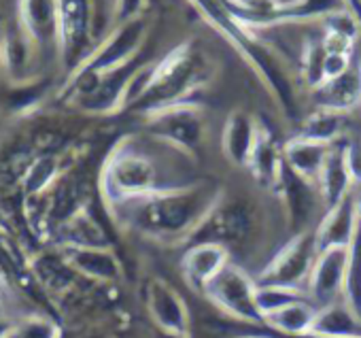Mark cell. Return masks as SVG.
<instances>
[{
  "label": "cell",
  "mask_w": 361,
  "mask_h": 338,
  "mask_svg": "<svg viewBox=\"0 0 361 338\" xmlns=\"http://www.w3.org/2000/svg\"><path fill=\"white\" fill-rule=\"evenodd\" d=\"M5 338H62V327L51 317L30 315L20 321H13Z\"/></svg>",
  "instance_id": "4316f807"
},
{
  "label": "cell",
  "mask_w": 361,
  "mask_h": 338,
  "mask_svg": "<svg viewBox=\"0 0 361 338\" xmlns=\"http://www.w3.org/2000/svg\"><path fill=\"white\" fill-rule=\"evenodd\" d=\"M359 228H361V224H359V217L355 213L353 196H346L336 207L325 209L319 226L314 228L317 251L336 249V247L348 249L353 245Z\"/></svg>",
  "instance_id": "5bb4252c"
},
{
  "label": "cell",
  "mask_w": 361,
  "mask_h": 338,
  "mask_svg": "<svg viewBox=\"0 0 361 338\" xmlns=\"http://www.w3.org/2000/svg\"><path fill=\"white\" fill-rule=\"evenodd\" d=\"M319 109L348 113L361 104V64H353L344 75L319 85L314 90Z\"/></svg>",
  "instance_id": "ffe728a7"
},
{
  "label": "cell",
  "mask_w": 361,
  "mask_h": 338,
  "mask_svg": "<svg viewBox=\"0 0 361 338\" xmlns=\"http://www.w3.org/2000/svg\"><path fill=\"white\" fill-rule=\"evenodd\" d=\"M9 325H11V321H7V319L0 317V338H5V334H7Z\"/></svg>",
  "instance_id": "836d02e7"
},
{
  "label": "cell",
  "mask_w": 361,
  "mask_h": 338,
  "mask_svg": "<svg viewBox=\"0 0 361 338\" xmlns=\"http://www.w3.org/2000/svg\"><path fill=\"white\" fill-rule=\"evenodd\" d=\"M230 264V249L219 243H207L198 241L192 243L190 249L180 258V274L185 283L198 291L204 294L207 287L213 283V279Z\"/></svg>",
  "instance_id": "4fadbf2b"
},
{
  "label": "cell",
  "mask_w": 361,
  "mask_h": 338,
  "mask_svg": "<svg viewBox=\"0 0 361 338\" xmlns=\"http://www.w3.org/2000/svg\"><path fill=\"white\" fill-rule=\"evenodd\" d=\"M251 211L240 203H226L224 198L202 222V226L192 236V243L207 241L219 243L230 249V245L243 243L251 234Z\"/></svg>",
  "instance_id": "8fae6325"
},
{
  "label": "cell",
  "mask_w": 361,
  "mask_h": 338,
  "mask_svg": "<svg viewBox=\"0 0 361 338\" xmlns=\"http://www.w3.org/2000/svg\"><path fill=\"white\" fill-rule=\"evenodd\" d=\"M317 313H319V306L310 298H302L270 313L264 319V325H268L283 338H304L308 336Z\"/></svg>",
  "instance_id": "7402d4cb"
},
{
  "label": "cell",
  "mask_w": 361,
  "mask_h": 338,
  "mask_svg": "<svg viewBox=\"0 0 361 338\" xmlns=\"http://www.w3.org/2000/svg\"><path fill=\"white\" fill-rule=\"evenodd\" d=\"M344 123H346V113L319 109L304 121L300 136H306V138H312L319 143H327V145H336L344 132Z\"/></svg>",
  "instance_id": "d4e9b609"
},
{
  "label": "cell",
  "mask_w": 361,
  "mask_h": 338,
  "mask_svg": "<svg viewBox=\"0 0 361 338\" xmlns=\"http://www.w3.org/2000/svg\"><path fill=\"white\" fill-rule=\"evenodd\" d=\"M259 134V121L247 111H232L224 123L221 151L234 166H249Z\"/></svg>",
  "instance_id": "e0dca14e"
},
{
  "label": "cell",
  "mask_w": 361,
  "mask_h": 338,
  "mask_svg": "<svg viewBox=\"0 0 361 338\" xmlns=\"http://www.w3.org/2000/svg\"><path fill=\"white\" fill-rule=\"evenodd\" d=\"M353 205H355V213L359 217V224H361V192L357 196H353Z\"/></svg>",
  "instance_id": "1f68e13d"
},
{
  "label": "cell",
  "mask_w": 361,
  "mask_h": 338,
  "mask_svg": "<svg viewBox=\"0 0 361 338\" xmlns=\"http://www.w3.org/2000/svg\"><path fill=\"white\" fill-rule=\"evenodd\" d=\"M64 262L79 274L113 283L121 279V262L111 247H62Z\"/></svg>",
  "instance_id": "2e32d148"
},
{
  "label": "cell",
  "mask_w": 361,
  "mask_h": 338,
  "mask_svg": "<svg viewBox=\"0 0 361 338\" xmlns=\"http://www.w3.org/2000/svg\"><path fill=\"white\" fill-rule=\"evenodd\" d=\"M331 147L334 145L319 143V140H312V138H306V136L298 134L283 147L285 164L291 168L298 177H302V179L317 186Z\"/></svg>",
  "instance_id": "d6986e66"
},
{
  "label": "cell",
  "mask_w": 361,
  "mask_h": 338,
  "mask_svg": "<svg viewBox=\"0 0 361 338\" xmlns=\"http://www.w3.org/2000/svg\"><path fill=\"white\" fill-rule=\"evenodd\" d=\"M140 5H142V0H117V18L121 20V24L136 20Z\"/></svg>",
  "instance_id": "4dcf8cb0"
},
{
  "label": "cell",
  "mask_w": 361,
  "mask_h": 338,
  "mask_svg": "<svg viewBox=\"0 0 361 338\" xmlns=\"http://www.w3.org/2000/svg\"><path fill=\"white\" fill-rule=\"evenodd\" d=\"M174 188L180 183L166 179L157 162L130 140H121L102 166L100 192L109 209Z\"/></svg>",
  "instance_id": "7a4b0ae2"
},
{
  "label": "cell",
  "mask_w": 361,
  "mask_h": 338,
  "mask_svg": "<svg viewBox=\"0 0 361 338\" xmlns=\"http://www.w3.org/2000/svg\"><path fill=\"white\" fill-rule=\"evenodd\" d=\"M221 198V186L211 181H192L174 190L121 203L109 211L119 224L145 236L164 243H180L192 241Z\"/></svg>",
  "instance_id": "6da1fadb"
},
{
  "label": "cell",
  "mask_w": 361,
  "mask_h": 338,
  "mask_svg": "<svg viewBox=\"0 0 361 338\" xmlns=\"http://www.w3.org/2000/svg\"><path fill=\"white\" fill-rule=\"evenodd\" d=\"M342 153L353 186H361V140H350L342 145Z\"/></svg>",
  "instance_id": "f546056e"
},
{
  "label": "cell",
  "mask_w": 361,
  "mask_h": 338,
  "mask_svg": "<svg viewBox=\"0 0 361 338\" xmlns=\"http://www.w3.org/2000/svg\"><path fill=\"white\" fill-rule=\"evenodd\" d=\"M346 264H348V249L336 247V249H325L317 253V260L312 264V270L306 283L308 298L317 306H327L331 302L342 300Z\"/></svg>",
  "instance_id": "7c38bea8"
},
{
  "label": "cell",
  "mask_w": 361,
  "mask_h": 338,
  "mask_svg": "<svg viewBox=\"0 0 361 338\" xmlns=\"http://www.w3.org/2000/svg\"><path fill=\"white\" fill-rule=\"evenodd\" d=\"M247 168L262 188L276 192L279 181L285 171V155H283V149L279 147L272 130L264 123H259L257 143H255V149H253V155H251Z\"/></svg>",
  "instance_id": "ac0fdd59"
},
{
  "label": "cell",
  "mask_w": 361,
  "mask_h": 338,
  "mask_svg": "<svg viewBox=\"0 0 361 338\" xmlns=\"http://www.w3.org/2000/svg\"><path fill=\"white\" fill-rule=\"evenodd\" d=\"M342 300L348 308L361 317V228L348 247V264H346V279H344V294Z\"/></svg>",
  "instance_id": "484cf974"
},
{
  "label": "cell",
  "mask_w": 361,
  "mask_h": 338,
  "mask_svg": "<svg viewBox=\"0 0 361 338\" xmlns=\"http://www.w3.org/2000/svg\"><path fill=\"white\" fill-rule=\"evenodd\" d=\"M200 81V64L192 45H180L170 52L161 62L153 64L149 87L145 96L136 102L145 113L159 107L188 100V94L196 90Z\"/></svg>",
  "instance_id": "3957f363"
},
{
  "label": "cell",
  "mask_w": 361,
  "mask_h": 338,
  "mask_svg": "<svg viewBox=\"0 0 361 338\" xmlns=\"http://www.w3.org/2000/svg\"><path fill=\"white\" fill-rule=\"evenodd\" d=\"M145 304L157 332L190 334V308L168 281L151 279L145 287Z\"/></svg>",
  "instance_id": "30bf717a"
},
{
  "label": "cell",
  "mask_w": 361,
  "mask_h": 338,
  "mask_svg": "<svg viewBox=\"0 0 361 338\" xmlns=\"http://www.w3.org/2000/svg\"><path fill=\"white\" fill-rule=\"evenodd\" d=\"M204 296L228 317L249 325H264L257 306V281L238 264H228L207 287Z\"/></svg>",
  "instance_id": "277c9868"
},
{
  "label": "cell",
  "mask_w": 361,
  "mask_h": 338,
  "mask_svg": "<svg viewBox=\"0 0 361 338\" xmlns=\"http://www.w3.org/2000/svg\"><path fill=\"white\" fill-rule=\"evenodd\" d=\"M60 58L68 68H79L90 58L94 5L92 0H58Z\"/></svg>",
  "instance_id": "52a82bcc"
},
{
  "label": "cell",
  "mask_w": 361,
  "mask_h": 338,
  "mask_svg": "<svg viewBox=\"0 0 361 338\" xmlns=\"http://www.w3.org/2000/svg\"><path fill=\"white\" fill-rule=\"evenodd\" d=\"M157 338H190V334H170V332H157Z\"/></svg>",
  "instance_id": "d6a6232c"
},
{
  "label": "cell",
  "mask_w": 361,
  "mask_h": 338,
  "mask_svg": "<svg viewBox=\"0 0 361 338\" xmlns=\"http://www.w3.org/2000/svg\"><path fill=\"white\" fill-rule=\"evenodd\" d=\"M350 7L348 0H291L281 3L276 13L266 26L272 24H287V22H308V20H327L334 13L346 11Z\"/></svg>",
  "instance_id": "cb8c5ba5"
},
{
  "label": "cell",
  "mask_w": 361,
  "mask_h": 338,
  "mask_svg": "<svg viewBox=\"0 0 361 338\" xmlns=\"http://www.w3.org/2000/svg\"><path fill=\"white\" fill-rule=\"evenodd\" d=\"M238 338H266V336H255V334H249V336H238Z\"/></svg>",
  "instance_id": "e575fe53"
},
{
  "label": "cell",
  "mask_w": 361,
  "mask_h": 338,
  "mask_svg": "<svg viewBox=\"0 0 361 338\" xmlns=\"http://www.w3.org/2000/svg\"><path fill=\"white\" fill-rule=\"evenodd\" d=\"M58 175V159L54 155H41L39 159H35L26 173L24 186L28 194L41 192L43 188H47Z\"/></svg>",
  "instance_id": "f1b7e54d"
},
{
  "label": "cell",
  "mask_w": 361,
  "mask_h": 338,
  "mask_svg": "<svg viewBox=\"0 0 361 338\" xmlns=\"http://www.w3.org/2000/svg\"><path fill=\"white\" fill-rule=\"evenodd\" d=\"M317 253L314 230L293 234L259 270L255 281L262 285H287L306 289Z\"/></svg>",
  "instance_id": "8992f818"
},
{
  "label": "cell",
  "mask_w": 361,
  "mask_h": 338,
  "mask_svg": "<svg viewBox=\"0 0 361 338\" xmlns=\"http://www.w3.org/2000/svg\"><path fill=\"white\" fill-rule=\"evenodd\" d=\"M308 338H361V317L344 300L319 306Z\"/></svg>",
  "instance_id": "44dd1931"
},
{
  "label": "cell",
  "mask_w": 361,
  "mask_h": 338,
  "mask_svg": "<svg viewBox=\"0 0 361 338\" xmlns=\"http://www.w3.org/2000/svg\"><path fill=\"white\" fill-rule=\"evenodd\" d=\"M147 35V26L140 18L121 24L90 58L77 68V73L104 75L132 62L134 54L140 49Z\"/></svg>",
  "instance_id": "ba28073f"
},
{
  "label": "cell",
  "mask_w": 361,
  "mask_h": 338,
  "mask_svg": "<svg viewBox=\"0 0 361 338\" xmlns=\"http://www.w3.org/2000/svg\"><path fill=\"white\" fill-rule=\"evenodd\" d=\"M302 298H308L306 289L287 287V285H262V283H257V306H259L264 319L270 313H274V310H279V308H283V306H287V304H291L295 300H302Z\"/></svg>",
  "instance_id": "83f0119b"
},
{
  "label": "cell",
  "mask_w": 361,
  "mask_h": 338,
  "mask_svg": "<svg viewBox=\"0 0 361 338\" xmlns=\"http://www.w3.org/2000/svg\"><path fill=\"white\" fill-rule=\"evenodd\" d=\"M353 181H350V175L346 171V164H344V153H342V145H334L329 155H327V162L321 171V177L317 181V190H319V196L325 205V209L329 207H336L338 203H342L350 190Z\"/></svg>",
  "instance_id": "603a6c76"
},
{
  "label": "cell",
  "mask_w": 361,
  "mask_h": 338,
  "mask_svg": "<svg viewBox=\"0 0 361 338\" xmlns=\"http://www.w3.org/2000/svg\"><path fill=\"white\" fill-rule=\"evenodd\" d=\"M20 26L37 56H60L58 0H20Z\"/></svg>",
  "instance_id": "9c48e42d"
},
{
  "label": "cell",
  "mask_w": 361,
  "mask_h": 338,
  "mask_svg": "<svg viewBox=\"0 0 361 338\" xmlns=\"http://www.w3.org/2000/svg\"><path fill=\"white\" fill-rule=\"evenodd\" d=\"M312 186L310 181L298 177L291 168L285 164L283 177L279 181L276 194L281 196L285 211H287V222L291 228V236L306 232L308 230V222L312 217L314 211V196H312ZM317 188V186H314Z\"/></svg>",
  "instance_id": "9a60e30c"
},
{
  "label": "cell",
  "mask_w": 361,
  "mask_h": 338,
  "mask_svg": "<svg viewBox=\"0 0 361 338\" xmlns=\"http://www.w3.org/2000/svg\"><path fill=\"white\" fill-rule=\"evenodd\" d=\"M149 132L164 145L183 151L188 155L196 153L204 136V117L198 104L192 100L174 102L147 113Z\"/></svg>",
  "instance_id": "5b68a950"
}]
</instances>
